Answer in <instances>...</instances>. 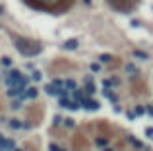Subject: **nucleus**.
<instances>
[{"label": "nucleus", "instance_id": "obj_1", "mask_svg": "<svg viewBox=\"0 0 153 151\" xmlns=\"http://www.w3.org/2000/svg\"><path fill=\"white\" fill-rule=\"evenodd\" d=\"M29 6L37 8V10L43 12H53V14H58V12H64L70 8L72 0H25Z\"/></svg>", "mask_w": 153, "mask_h": 151}, {"label": "nucleus", "instance_id": "obj_2", "mask_svg": "<svg viewBox=\"0 0 153 151\" xmlns=\"http://www.w3.org/2000/svg\"><path fill=\"white\" fill-rule=\"evenodd\" d=\"M14 43H16L18 51H20L23 56H35V54L41 53V45L35 43V41L23 39V37H14Z\"/></svg>", "mask_w": 153, "mask_h": 151}, {"label": "nucleus", "instance_id": "obj_3", "mask_svg": "<svg viewBox=\"0 0 153 151\" xmlns=\"http://www.w3.org/2000/svg\"><path fill=\"white\" fill-rule=\"evenodd\" d=\"M8 149H16V141L0 136V151H8Z\"/></svg>", "mask_w": 153, "mask_h": 151}, {"label": "nucleus", "instance_id": "obj_4", "mask_svg": "<svg viewBox=\"0 0 153 151\" xmlns=\"http://www.w3.org/2000/svg\"><path fill=\"white\" fill-rule=\"evenodd\" d=\"M83 107L87 108V110H89V108H91V110H95V108H99V103H97V101H91V99H85Z\"/></svg>", "mask_w": 153, "mask_h": 151}, {"label": "nucleus", "instance_id": "obj_5", "mask_svg": "<svg viewBox=\"0 0 153 151\" xmlns=\"http://www.w3.org/2000/svg\"><path fill=\"white\" fill-rule=\"evenodd\" d=\"M37 95H39V93H37L35 87H27V89H25V99H35Z\"/></svg>", "mask_w": 153, "mask_h": 151}, {"label": "nucleus", "instance_id": "obj_6", "mask_svg": "<svg viewBox=\"0 0 153 151\" xmlns=\"http://www.w3.org/2000/svg\"><path fill=\"white\" fill-rule=\"evenodd\" d=\"M76 47H77L76 39H70V41H66V43H64V49H68V51H74Z\"/></svg>", "mask_w": 153, "mask_h": 151}, {"label": "nucleus", "instance_id": "obj_7", "mask_svg": "<svg viewBox=\"0 0 153 151\" xmlns=\"http://www.w3.org/2000/svg\"><path fill=\"white\" fill-rule=\"evenodd\" d=\"M85 91H87V93H93V91H95V85H93L91 77H85Z\"/></svg>", "mask_w": 153, "mask_h": 151}, {"label": "nucleus", "instance_id": "obj_8", "mask_svg": "<svg viewBox=\"0 0 153 151\" xmlns=\"http://www.w3.org/2000/svg\"><path fill=\"white\" fill-rule=\"evenodd\" d=\"M8 124H10V128H12V130H20V128H23V122H20V120H10Z\"/></svg>", "mask_w": 153, "mask_h": 151}, {"label": "nucleus", "instance_id": "obj_9", "mask_svg": "<svg viewBox=\"0 0 153 151\" xmlns=\"http://www.w3.org/2000/svg\"><path fill=\"white\" fill-rule=\"evenodd\" d=\"M0 64L4 66V68H10L12 66V58L10 56H2V58H0Z\"/></svg>", "mask_w": 153, "mask_h": 151}, {"label": "nucleus", "instance_id": "obj_10", "mask_svg": "<svg viewBox=\"0 0 153 151\" xmlns=\"http://www.w3.org/2000/svg\"><path fill=\"white\" fill-rule=\"evenodd\" d=\"M45 91H47L49 95H58V89H56V87L53 85V83H51V85H47V87H45Z\"/></svg>", "mask_w": 153, "mask_h": 151}, {"label": "nucleus", "instance_id": "obj_11", "mask_svg": "<svg viewBox=\"0 0 153 151\" xmlns=\"http://www.w3.org/2000/svg\"><path fill=\"white\" fill-rule=\"evenodd\" d=\"M41 77H43V74H41L39 70H33V74H31V79H33V81H41Z\"/></svg>", "mask_w": 153, "mask_h": 151}, {"label": "nucleus", "instance_id": "obj_12", "mask_svg": "<svg viewBox=\"0 0 153 151\" xmlns=\"http://www.w3.org/2000/svg\"><path fill=\"white\" fill-rule=\"evenodd\" d=\"M64 87H66V89H76V81H74V79H66Z\"/></svg>", "mask_w": 153, "mask_h": 151}, {"label": "nucleus", "instance_id": "obj_13", "mask_svg": "<svg viewBox=\"0 0 153 151\" xmlns=\"http://www.w3.org/2000/svg\"><path fill=\"white\" fill-rule=\"evenodd\" d=\"M95 143H97L99 147H103V149H105V147H107V143H109V141H107V138H97V141H95Z\"/></svg>", "mask_w": 153, "mask_h": 151}, {"label": "nucleus", "instance_id": "obj_14", "mask_svg": "<svg viewBox=\"0 0 153 151\" xmlns=\"http://www.w3.org/2000/svg\"><path fill=\"white\" fill-rule=\"evenodd\" d=\"M128 141H130V143H132V145H134V147H138V149L142 147V141H140V140H136V138H132V136H130V138H128Z\"/></svg>", "mask_w": 153, "mask_h": 151}, {"label": "nucleus", "instance_id": "obj_15", "mask_svg": "<svg viewBox=\"0 0 153 151\" xmlns=\"http://www.w3.org/2000/svg\"><path fill=\"white\" fill-rule=\"evenodd\" d=\"M74 141H76V145H77V147H85V143H83V141H85V140H83L81 136H77V138H76V140H74Z\"/></svg>", "mask_w": 153, "mask_h": 151}, {"label": "nucleus", "instance_id": "obj_16", "mask_svg": "<svg viewBox=\"0 0 153 151\" xmlns=\"http://www.w3.org/2000/svg\"><path fill=\"white\" fill-rule=\"evenodd\" d=\"M105 95H107V97H109L110 101H116V95H114L112 91H109V89H105Z\"/></svg>", "mask_w": 153, "mask_h": 151}, {"label": "nucleus", "instance_id": "obj_17", "mask_svg": "<svg viewBox=\"0 0 153 151\" xmlns=\"http://www.w3.org/2000/svg\"><path fill=\"white\" fill-rule=\"evenodd\" d=\"M101 62H112V56H109V54H103V56H101Z\"/></svg>", "mask_w": 153, "mask_h": 151}, {"label": "nucleus", "instance_id": "obj_18", "mask_svg": "<svg viewBox=\"0 0 153 151\" xmlns=\"http://www.w3.org/2000/svg\"><path fill=\"white\" fill-rule=\"evenodd\" d=\"M143 112H145V108H143V107H136V112H134V114L140 116V114H143Z\"/></svg>", "mask_w": 153, "mask_h": 151}, {"label": "nucleus", "instance_id": "obj_19", "mask_svg": "<svg viewBox=\"0 0 153 151\" xmlns=\"http://www.w3.org/2000/svg\"><path fill=\"white\" fill-rule=\"evenodd\" d=\"M20 107H22V101H14V103H12V108H14V110H18Z\"/></svg>", "mask_w": 153, "mask_h": 151}, {"label": "nucleus", "instance_id": "obj_20", "mask_svg": "<svg viewBox=\"0 0 153 151\" xmlns=\"http://www.w3.org/2000/svg\"><path fill=\"white\" fill-rule=\"evenodd\" d=\"M64 126H66V128H74V120H70V118L64 120Z\"/></svg>", "mask_w": 153, "mask_h": 151}, {"label": "nucleus", "instance_id": "obj_21", "mask_svg": "<svg viewBox=\"0 0 153 151\" xmlns=\"http://www.w3.org/2000/svg\"><path fill=\"white\" fill-rule=\"evenodd\" d=\"M49 149H51V151H58V149H60V147H58L56 143H51V147H49Z\"/></svg>", "mask_w": 153, "mask_h": 151}, {"label": "nucleus", "instance_id": "obj_22", "mask_svg": "<svg viewBox=\"0 0 153 151\" xmlns=\"http://www.w3.org/2000/svg\"><path fill=\"white\" fill-rule=\"evenodd\" d=\"M99 68H101V66H99V64H91V70H93V72H97Z\"/></svg>", "mask_w": 153, "mask_h": 151}, {"label": "nucleus", "instance_id": "obj_23", "mask_svg": "<svg viewBox=\"0 0 153 151\" xmlns=\"http://www.w3.org/2000/svg\"><path fill=\"white\" fill-rule=\"evenodd\" d=\"M145 134H147V136H149V138H153V130H151V128L147 130V132H145Z\"/></svg>", "mask_w": 153, "mask_h": 151}, {"label": "nucleus", "instance_id": "obj_24", "mask_svg": "<svg viewBox=\"0 0 153 151\" xmlns=\"http://www.w3.org/2000/svg\"><path fill=\"white\" fill-rule=\"evenodd\" d=\"M105 151H112V149H109V147H105Z\"/></svg>", "mask_w": 153, "mask_h": 151}, {"label": "nucleus", "instance_id": "obj_25", "mask_svg": "<svg viewBox=\"0 0 153 151\" xmlns=\"http://www.w3.org/2000/svg\"><path fill=\"white\" fill-rule=\"evenodd\" d=\"M14 151H22V149H14Z\"/></svg>", "mask_w": 153, "mask_h": 151}, {"label": "nucleus", "instance_id": "obj_26", "mask_svg": "<svg viewBox=\"0 0 153 151\" xmlns=\"http://www.w3.org/2000/svg\"><path fill=\"white\" fill-rule=\"evenodd\" d=\"M58 151H64V149H58Z\"/></svg>", "mask_w": 153, "mask_h": 151}]
</instances>
